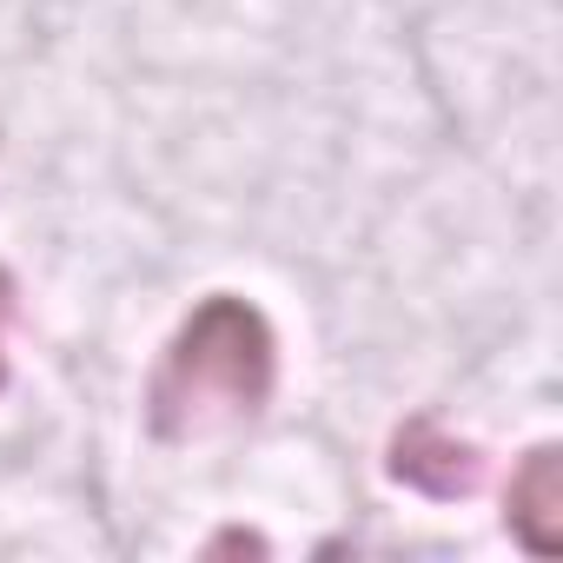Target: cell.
Returning <instances> with one entry per match:
<instances>
[{"instance_id": "6da1fadb", "label": "cell", "mask_w": 563, "mask_h": 563, "mask_svg": "<svg viewBox=\"0 0 563 563\" xmlns=\"http://www.w3.org/2000/svg\"><path fill=\"white\" fill-rule=\"evenodd\" d=\"M278 391V332L239 292H206L166 339L146 378V431L159 444H199L252 424Z\"/></svg>"}, {"instance_id": "7a4b0ae2", "label": "cell", "mask_w": 563, "mask_h": 563, "mask_svg": "<svg viewBox=\"0 0 563 563\" xmlns=\"http://www.w3.org/2000/svg\"><path fill=\"white\" fill-rule=\"evenodd\" d=\"M385 471H391V484H405V490H418V497H431V504H464V497L484 490V451H477L471 438L444 431L431 411H411V418L391 431Z\"/></svg>"}, {"instance_id": "3957f363", "label": "cell", "mask_w": 563, "mask_h": 563, "mask_svg": "<svg viewBox=\"0 0 563 563\" xmlns=\"http://www.w3.org/2000/svg\"><path fill=\"white\" fill-rule=\"evenodd\" d=\"M504 530L530 556H556L563 550V451L550 438L517 457L510 490H504Z\"/></svg>"}, {"instance_id": "277c9868", "label": "cell", "mask_w": 563, "mask_h": 563, "mask_svg": "<svg viewBox=\"0 0 563 563\" xmlns=\"http://www.w3.org/2000/svg\"><path fill=\"white\" fill-rule=\"evenodd\" d=\"M14 272L8 265H0V391H8V319H14Z\"/></svg>"}, {"instance_id": "5b68a950", "label": "cell", "mask_w": 563, "mask_h": 563, "mask_svg": "<svg viewBox=\"0 0 563 563\" xmlns=\"http://www.w3.org/2000/svg\"><path fill=\"white\" fill-rule=\"evenodd\" d=\"M212 550H265V543L245 537V530H225V537H212Z\"/></svg>"}]
</instances>
